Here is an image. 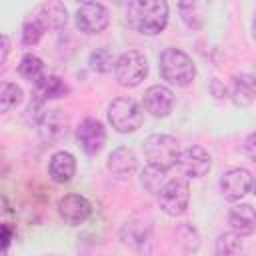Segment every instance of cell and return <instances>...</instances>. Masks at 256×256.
<instances>
[{"label":"cell","mask_w":256,"mask_h":256,"mask_svg":"<svg viewBox=\"0 0 256 256\" xmlns=\"http://www.w3.org/2000/svg\"><path fill=\"white\" fill-rule=\"evenodd\" d=\"M66 84L58 76H44L40 82H36V96H40V100L60 98L66 94Z\"/></svg>","instance_id":"21"},{"label":"cell","mask_w":256,"mask_h":256,"mask_svg":"<svg viewBox=\"0 0 256 256\" xmlns=\"http://www.w3.org/2000/svg\"><path fill=\"white\" fill-rule=\"evenodd\" d=\"M178 152H180L178 142L170 134H150L144 140V156L148 158V164L158 166L162 170L174 166Z\"/></svg>","instance_id":"5"},{"label":"cell","mask_w":256,"mask_h":256,"mask_svg":"<svg viewBox=\"0 0 256 256\" xmlns=\"http://www.w3.org/2000/svg\"><path fill=\"white\" fill-rule=\"evenodd\" d=\"M120 240L136 250V252H144L148 254L150 252V246H152V230H150V224L146 218L142 216H132L128 218L122 228H120Z\"/></svg>","instance_id":"9"},{"label":"cell","mask_w":256,"mask_h":256,"mask_svg":"<svg viewBox=\"0 0 256 256\" xmlns=\"http://www.w3.org/2000/svg\"><path fill=\"white\" fill-rule=\"evenodd\" d=\"M174 166L186 178H202L212 166V156L202 146H188L178 152Z\"/></svg>","instance_id":"7"},{"label":"cell","mask_w":256,"mask_h":256,"mask_svg":"<svg viewBox=\"0 0 256 256\" xmlns=\"http://www.w3.org/2000/svg\"><path fill=\"white\" fill-rule=\"evenodd\" d=\"M114 74L120 86L124 88H134L138 86L146 74H148V60L144 54H140L138 50H128L124 54H120L114 62Z\"/></svg>","instance_id":"4"},{"label":"cell","mask_w":256,"mask_h":256,"mask_svg":"<svg viewBox=\"0 0 256 256\" xmlns=\"http://www.w3.org/2000/svg\"><path fill=\"white\" fill-rule=\"evenodd\" d=\"M166 172H168V170H162V168H158V166L148 164V166L140 172V184L144 186V190L158 194V190L168 182V180H166Z\"/></svg>","instance_id":"22"},{"label":"cell","mask_w":256,"mask_h":256,"mask_svg":"<svg viewBox=\"0 0 256 256\" xmlns=\"http://www.w3.org/2000/svg\"><path fill=\"white\" fill-rule=\"evenodd\" d=\"M176 240H178V244H180L186 252H196L198 246H200V236H198L196 228L190 226L188 222H184V224H180V226L176 228Z\"/></svg>","instance_id":"25"},{"label":"cell","mask_w":256,"mask_h":256,"mask_svg":"<svg viewBox=\"0 0 256 256\" xmlns=\"http://www.w3.org/2000/svg\"><path fill=\"white\" fill-rule=\"evenodd\" d=\"M126 14L128 24L144 36H156L168 24V4L164 0H134Z\"/></svg>","instance_id":"1"},{"label":"cell","mask_w":256,"mask_h":256,"mask_svg":"<svg viewBox=\"0 0 256 256\" xmlns=\"http://www.w3.org/2000/svg\"><path fill=\"white\" fill-rule=\"evenodd\" d=\"M18 72H20V76L22 78H26V80H30V82H40L44 76H46V72H44V62L36 56V54H24L22 56V60H20V64H18Z\"/></svg>","instance_id":"20"},{"label":"cell","mask_w":256,"mask_h":256,"mask_svg":"<svg viewBox=\"0 0 256 256\" xmlns=\"http://www.w3.org/2000/svg\"><path fill=\"white\" fill-rule=\"evenodd\" d=\"M56 210H58V216L64 220V224L80 226L90 218L92 204L88 202V198H84L80 194H66L58 200Z\"/></svg>","instance_id":"10"},{"label":"cell","mask_w":256,"mask_h":256,"mask_svg":"<svg viewBox=\"0 0 256 256\" xmlns=\"http://www.w3.org/2000/svg\"><path fill=\"white\" fill-rule=\"evenodd\" d=\"M110 24V12L100 2H82L76 10V26L84 34H100Z\"/></svg>","instance_id":"8"},{"label":"cell","mask_w":256,"mask_h":256,"mask_svg":"<svg viewBox=\"0 0 256 256\" xmlns=\"http://www.w3.org/2000/svg\"><path fill=\"white\" fill-rule=\"evenodd\" d=\"M44 28H42V24L32 16V18H28L24 24H22V42H24V46H36L38 42H40V38L44 36Z\"/></svg>","instance_id":"27"},{"label":"cell","mask_w":256,"mask_h":256,"mask_svg":"<svg viewBox=\"0 0 256 256\" xmlns=\"http://www.w3.org/2000/svg\"><path fill=\"white\" fill-rule=\"evenodd\" d=\"M108 122L120 134L136 132L144 122V112L140 104L130 96H118L108 106Z\"/></svg>","instance_id":"3"},{"label":"cell","mask_w":256,"mask_h":256,"mask_svg":"<svg viewBox=\"0 0 256 256\" xmlns=\"http://www.w3.org/2000/svg\"><path fill=\"white\" fill-rule=\"evenodd\" d=\"M158 62H160V74L168 84L178 86V88L192 84L196 76V66L186 52L178 48H166L160 54Z\"/></svg>","instance_id":"2"},{"label":"cell","mask_w":256,"mask_h":256,"mask_svg":"<svg viewBox=\"0 0 256 256\" xmlns=\"http://www.w3.org/2000/svg\"><path fill=\"white\" fill-rule=\"evenodd\" d=\"M10 242H12V228L6 224H0V256L8 250Z\"/></svg>","instance_id":"29"},{"label":"cell","mask_w":256,"mask_h":256,"mask_svg":"<svg viewBox=\"0 0 256 256\" xmlns=\"http://www.w3.org/2000/svg\"><path fill=\"white\" fill-rule=\"evenodd\" d=\"M254 76L238 74L232 80V100L236 106H250L254 102Z\"/></svg>","instance_id":"19"},{"label":"cell","mask_w":256,"mask_h":256,"mask_svg":"<svg viewBox=\"0 0 256 256\" xmlns=\"http://www.w3.org/2000/svg\"><path fill=\"white\" fill-rule=\"evenodd\" d=\"M244 152H246V156L250 158V160H254V134H248V138H246V142H244Z\"/></svg>","instance_id":"31"},{"label":"cell","mask_w":256,"mask_h":256,"mask_svg":"<svg viewBox=\"0 0 256 256\" xmlns=\"http://www.w3.org/2000/svg\"><path fill=\"white\" fill-rule=\"evenodd\" d=\"M76 142H78V146H80L86 154H90V156L98 154V152L104 148V144H106V130H104V124H102L100 120H96V118H86V120H82L80 126L76 128Z\"/></svg>","instance_id":"11"},{"label":"cell","mask_w":256,"mask_h":256,"mask_svg":"<svg viewBox=\"0 0 256 256\" xmlns=\"http://www.w3.org/2000/svg\"><path fill=\"white\" fill-rule=\"evenodd\" d=\"M106 168H108V172L114 178L128 180L136 172V168H138L136 154L130 148H126V146H120V148H116V150L110 152V156L106 160Z\"/></svg>","instance_id":"14"},{"label":"cell","mask_w":256,"mask_h":256,"mask_svg":"<svg viewBox=\"0 0 256 256\" xmlns=\"http://www.w3.org/2000/svg\"><path fill=\"white\" fill-rule=\"evenodd\" d=\"M114 62H116V58H114L106 48H96V50H92L90 56H88L90 68L96 70V72H100V74L110 72V70L114 68Z\"/></svg>","instance_id":"26"},{"label":"cell","mask_w":256,"mask_h":256,"mask_svg":"<svg viewBox=\"0 0 256 256\" xmlns=\"http://www.w3.org/2000/svg\"><path fill=\"white\" fill-rule=\"evenodd\" d=\"M180 14H182V20L190 26V28H200L202 26V14H196V12H202L204 10V4H196V2H184L178 6Z\"/></svg>","instance_id":"28"},{"label":"cell","mask_w":256,"mask_h":256,"mask_svg":"<svg viewBox=\"0 0 256 256\" xmlns=\"http://www.w3.org/2000/svg\"><path fill=\"white\" fill-rule=\"evenodd\" d=\"M242 254V242L240 236L234 232L220 234L216 240V256H240Z\"/></svg>","instance_id":"24"},{"label":"cell","mask_w":256,"mask_h":256,"mask_svg":"<svg viewBox=\"0 0 256 256\" xmlns=\"http://www.w3.org/2000/svg\"><path fill=\"white\" fill-rule=\"evenodd\" d=\"M190 202V186L184 178H172L158 190V204L164 214L180 216L186 212Z\"/></svg>","instance_id":"6"},{"label":"cell","mask_w":256,"mask_h":256,"mask_svg":"<svg viewBox=\"0 0 256 256\" xmlns=\"http://www.w3.org/2000/svg\"><path fill=\"white\" fill-rule=\"evenodd\" d=\"M48 174H50V180L56 184L70 182L72 176L76 174V158L66 150L54 152L48 162Z\"/></svg>","instance_id":"16"},{"label":"cell","mask_w":256,"mask_h":256,"mask_svg":"<svg viewBox=\"0 0 256 256\" xmlns=\"http://www.w3.org/2000/svg\"><path fill=\"white\" fill-rule=\"evenodd\" d=\"M252 190V174L244 168H232L220 178V192L226 200L236 202L250 194Z\"/></svg>","instance_id":"12"},{"label":"cell","mask_w":256,"mask_h":256,"mask_svg":"<svg viewBox=\"0 0 256 256\" xmlns=\"http://www.w3.org/2000/svg\"><path fill=\"white\" fill-rule=\"evenodd\" d=\"M38 132L46 142L60 140L68 132V116L62 110H46L38 118Z\"/></svg>","instance_id":"15"},{"label":"cell","mask_w":256,"mask_h":256,"mask_svg":"<svg viewBox=\"0 0 256 256\" xmlns=\"http://www.w3.org/2000/svg\"><path fill=\"white\" fill-rule=\"evenodd\" d=\"M22 102V88L14 82H0V114L16 108Z\"/></svg>","instance_id":"23"},{"label":"cell","mask_w":256,"mask_h":256,"mask_svg":"<svg viewBox=\"0 0 256 256\" xmlns=\"http://www.w3.org/2000/svg\"><path fill=\"white\" fill-rule=\"evenodd\" d=\"M34 18L42 24L44 30H58L68 22V10L62 2H44L36 8Z\"/></svg>","instance_id":"17"},{"label":"cell","mask_w":256,"mask_h":256,"mask_svg":"<svg viewBox=\"0 0 256 256\" xmlns=\"http://www.w3.org/2000/svg\"><path fill=\"white\" fill-rule=\"evenodd\" d=\"M144 108L154 118H166L174 110V92L162 84L150 86L144 92Z\"/></svg>","instance_id":"13"},{"label":"cell","mask_w":256,"mask_h":256,"mask_svg":"<svg viewBox=\"0 0 256 256\" xmlns=\"http://www.w3.org/2000/svg\"><path fill=\"white\" fill-rule=\"evenodd\" d=\"M8 52H10V40L6 34H0V66H4L6 58H8Z\"/></svg>","instance_id":"30"},{"label":"cell","mask_w":256,"mask_h":256,"mask_svg":"<svg viewBox=\"0 0 256 256\" xmlns=\"http://www.w3.org/2000/svg\"><path fill=\"white\" fill-rule=\"evenodd\" d=\"M228 224L236 236H250L256 228V216L252 204H238L228 212Z\"/></svg>","instance_id":"18"}]
</instances>
